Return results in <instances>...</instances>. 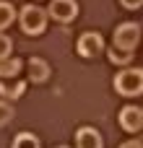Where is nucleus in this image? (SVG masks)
<instances>
[{"label":"nucleus","instance_id":"nucleus-14","mask_svg":"<svg viewBox=\"0 0 143 148\" xmlns=\"http://www.w3.org/2000/svg\"><path fill=\"white\" fill-rule=\"evenodd\" d=\"M10 120H13V107H10L5 99H0V127L8 125Z\"/></svg>","mask_w":143,"mask_h":148},{"label":"nucleus","instance_id":"nucleus-13","mask_svg":"<svg viewBox=\"0 0 143 148\" xmlns=\"http://www.w3.org/2000/svg\"><path fill=\"white\" fill-rule=\"evenodd\" d=\"M109 60H112L115 65H130V60H133V52H122V49L112 47V49H109Z\"/></svg>","mask_w":143,"mask_h":148},{"label":"nucleus","instance_id":"nucleus-16","mask_svg":"<svg viewBox=\"0 0 143 148\" xmlns=\"http://www.w3.org/2000/svg\"><path fill=\"white\" fill-rule=\"evenodd\" d=\"M120 3H122L128 10H138V8L143 5V0H120Z\"/></svg>","mask_w":143,"mask_h":148},{"label":"nucleus","instance_id":"nucleus-18","mask_svg":"<svg viewBox=\"0 0 143 148\" xmlns=\"http://www.w3.org/2000/svg\"><path fill=\"white\" fill-rule=\"evenodd\" d=\"M57 148H68V146H57Z\"/></svg>","mask_w":143,"mask_h":148},{"label":"nucleus","instance_id":"nucleus-10","mask_svg":"<svg viewBox=\"0 0 143 148\" xmlns=\"http://www.w3.org/2000/svg\"><path fill=\"white\" fill-rule=\"evenodd\" d=\"M21 70V60H10V57H5V60H0V78H13L16 73Z\"/></svg>","mask_w":143,"mask_h":148},{"label":"nucleus","instance_id":"nucleus-11","mask_svg":"<svg viewBox=\"0 0 143 148\" xmlns=\"http://www.w3.org/2000/svg\"><path fill=\"white\" fill-rule=\"evenodd\" d=\"M13 18H16L13 5H10V3H0V31H3V29H8V26L13 23Z\"/></svg>","mask_w":143,"mask_h":148},{"label":"nucleus","instance_id":"nucleus-9","mask_svg":"<svg viewBox=\"0 0 143 148\" xmlns=\"http://www.w3.org/2000/svg\"><path fill=\"white\" fill-rule=\"evenodd\" d=\"M23 91H26V83H23V81H16V83H0V96H3V99H18Z\"/></svg>","mask_w":143,"mask_h":148},{"label":"nucleus","instance_id":"nucleus-4","mask_svg":"<svg viewBox=\"0 0 143 148\" xmlns=\"http://www.w3.org/2000/svg\"><path fill=\"white\" fill-rule=\"evenodd\" d=\"M76 47H78V55H81V57L91 60V57H99V55H102L104 39H102V34H96V31H86V34H81V39H78Z\"/></svg>","mask_w":143,"mask_h":148},{"label":"nucleus","instance_id":"nucleus-12","mask_svg":"<svg viewBox=\"0 0 143 148\" xmlns=\"http://www.w3.org/2000/svg\"><path fill=\"white\" fill-rule=\"evenodd\" d=\"M10 148H39V140L31 133H21V135H16V140H13Z\"/></svg>","mask_w":143,"mask_h":148},{"label":"nucleus","instance_id":"nucleus-17","mask_svg":"<svg viewBox=\"0 0 143 148\" xmlns=\"http://www.w3.org/2000/svg\"><path fill=\"white\" fill-rule=\"evenodd\" d=\"M120 148H143V143L141 140H128V143H122Z\"/></svg>","mask_w":143,"mask_h":148},{"label":"nucleus","instance_id":"nucleus-6","mask_svg":"<svg viewBox=\"0 0 143 148\" xmlns=\"http://www.w3.org/2000/svg\"><path fill=\"white\" fill-rule=\"evenodd\" d=\"M120 127L128 130V133H138V130H143V109L133 107V104L122 107V112H120Z\"/></svg>","mask_w":143,"mask_h":148},{"label":"nucleus","instance_id":"nucleus-15","mask_svg":"<svg viewBox=\"0 0 143 148\" xmlns=\"http://www.w3.org/2000/svg\"><path fill=\"white\" fill-rule=\"evenodd\" d=\"M10 44H13V42H10L3 31H0V60H5V57L10 55Z\"/></svg>","mask_w":143,"mask_h":148},{"label":"nucleus","instance_id":"nucleus-5","mask_svg":"<svg viewBox=\"0 0 143 148\" xmlns=\"http://www.w3.org/2000/svg\"><path fill=\"white\" fill-rule=\"evenodd\" d=\"M47 16H52L55 21L68 23V21H73L78 16V3L76 0H52L50 8H47Z\"/></svg>","mask_w":143,"mask_h":148},{"label":"nucleus","instance_id":"nucleus-8","mask_svg":"<svg viewBox=\"0 0 143 148\" xmlns=\"http://www.w3.org/2000/svg\"><path fill=\"white\" fill-rule=\"evenodd\" d=\"M29 78L34 83H44L50 78V65L42 60V57H31L29 60Z\"/></svg>","mask_w":143,"mask_h":148},{"label":"nucleus","instance_id":"nucleus-2","mask_svg":"<svg viewBox=\"0 0 143 148\" xmlns=\"http://www.w3.org/2000/svg\"><path fill=\"white\" fill-rule=\"evenodd\" d=\"M141 36H143L141 26L133 23V21H125V23H120L115 29V47L122 49V52H133L135 44L141 42Z\"/></svg>","mask_w":143,"mask_h":148},{"label":"nucleus","instance_id":"nucleus-7","mask_svg":"<svg viewBox=\"0 0 143 148\" xmlns=\"http://www.w3.org/2000/svg\"><path fill=\"white\" fill-rule=\"evenodd\" d=\"M76 148H102V135L94 127H81L76 133Z\"/></svg>","mask_w":143,"mask_h":148},{"label":"nucleus","instance_id":"nucleus-1","mask_svg":"<svg viewBox=\"0 0 143 148\" xmlns=\"http://www.w3.org/2000/svg\"><path fill=\"white\" fill-rule=\"evenodd\" d=\"M115 88L122 96H138L143 94V70L138 68H125L115 75Z\"/></svg>","mask_w":143,"mask_h":148},{"label":"nucleus","instance_id":"nucleus-3","mask_svg":"<svg viewBox=\"0 0 143 148\" xmlns=\"http://www.w3.org/2000/svg\"><path fill=\"white\" fill-rule=\"evenodd\" d=\"M18 23L26 34H42L44 26H47V13L39 5H26L18 16Z\"/></svg>","mask_w":143,"mask_h":148}]
</instances>
